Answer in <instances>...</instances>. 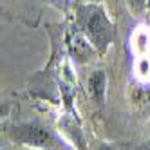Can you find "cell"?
<instances>
[{
  "label": "cell",
  "mask_w": 150,
  "mask_h": 150,
  "mask_svg": "<svg viewBox=\"0 0 150 150\" xmlns=\"http://www.w3.org/2000/svg\"><path fill=\"white\" fill-rule=\"evenodd\" d=\"M13 136L20 143L27 145L29 148H38V150H51L56 145V137L47 127L40 123H20L15 127Z\"/></svg>",
  "instance_id": "cell-2"
},
{
  "label": "cell",
  "mask_w": 150,
  "mask_h": 150,
  "mask_svg": "<svg viewBox=\"0 0 150 150\" xmlns=\"http://www.w3.org/2000/svg\"><path fill=\"white\" fill-rule=\"evenodd\" d=\"M130 47L136 56L150 54V29L148 27H137L130 36Z\"/></svg>",
  "instance_id": "cell-5"
},
{
  "label": "cell",
  "mask_w": 150,
  "mask_h": 150,
  "mask_svg": "<svg viewBox=\"0 0 150 150\" xmlns=\"http://www.w3.org/2000/svg\"><path fill=\"white\" fill-rule=\"evenodd\" d=\"M127 4L134 15H141L146 7V0H127Z\"/></svg>",
  "instance_id": "cell-8"
},
{
  "label": "cell",
  "mask_w": 150,
  "mask_h": 150,
  "mask_svg": "<svg viewBox=\"0 0 150 150\" xmlns=\"http://www.w3.org/2000/svg\"><path fill=\"white\" fill-rule=\"evenodd\" d=\"M62 128H63V134H67L74 145H78L81 150H85V146H83V137L80 134V128L78 127H74V123H71V121H63L62 123Z\"/></svg>",
  "instance_id": "cell-7"
},
{
  "label": "cell",
  "mask_w": 150,
  "mask_h": 150,
  "mask_svg": "<svg viewBox=\"0 0 150 150\" xmlns=\"http://www.w3.org/2000/svg\"><path fill=\"white\" fill-rule=\"evenodd\" d=\"M69 49H71V54L74 56V60L83 63V62H87L91 58L94 45L91 44V40L85 35L76 33V35H72L71 40H69Z\"/></svg>",
  "instance_id": "cell-3"
},
{
  "label": "cell",
  "mask_w": 150,
  "mask_h": 150,
  "mask_svg": "<svg viewBox=\"0 0 150 150\" xmlns=\"http://www.w3.org/2000/svg\"><path fill=\"white\" fill-rule=\"evenodd\" d=\"M87 89H89L91 98L96 103H103L105 101V94H107V74L103 71H100V69L94 71L89 76Z\"/></svg>",
  "instance_id": "cell-4"
},
{
  "label": "cell",
  "mask_w": 150,
  "mask_h": 150,
  "mask_svg": "<svg viewBox=\"0 0 150 150\" xmlns=\"http://www.w3.org/2000/svg\"><path fill=\"white\" fill-rule=\"evenodd\" d=\"M134 76L139 80V81H150V54H145V56H136V62H134Z\"/></svg>",
  "instance_id": "cell-6"
},
{
  "label": "cell",
  "mask_w": 150,
  "mask_h": 150,
  "mask_svg": "<svg viewBox=\"0 0 150 150\" xmlns=\"http://www.w3.org/2000/svg\"><path fill=\"white\" fill-rule=\"evenodd\" d=\"M83 35L91 40L98 52H103L109 47L114 36V27L101 7L89 6L83 9Z\"/></svg>",
  "instance_id": "cell-1"
},
{
  "label": "cell",
  "mask_w": 150,
  "mask_h": 150,
  "mask_svg": "<svg viewBox=\"0 0 150 150\" xmlns=\"http://www.w3.org/2000/svg\"><path fill=\"white\" fill-rule=\"evenodd\" d=\"M98 150H114V148H112L110 145H105V143H103V145H100V146H98Z\"/></svg>",
  "instance_id": "cell-10"
},
{
  "label": "cell",
  "mask_w": 150,
  "mask_h": 150,
  "mask_svg": "<svg viewBox=\"0 0 150 150\" xmlns=\"http://www.w3.org/2000/svg\"><path fill=\"white\" fill-rule=\"evenodd\" d=\"M137 150H150V139H148V141H146V143H143V145H141V146H139Z\"/></svg>",
  "instance_id": "cell-9"
},
{
  "label": "cell",
  "mask_w": 150,
  "mask_h": 150,
  "mask_svg": "<svg viewBox=\"0 0 150 150\" xmlns=\"http://www.w3.org/2000/svg\"><path fill=\"white\" fill-rule=\"evenodd\" d=\"M27 150H38V148H27Z\"/></svg>",
  "instance_id": "cell-11"
}]
</instances>
